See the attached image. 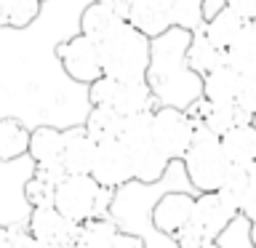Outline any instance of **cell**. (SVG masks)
Segmentation results:
<instances>
[{"instance_id":"4fadbf2b","label":"cell","mask_w":256,"mask_h":248,"mask_svg":"<svg viewBox=\"0 0 256 248\" xmlns=\"http://www.w3.org/2000/svg\"><path fill=\"white\" fill-rule=\"evenodd\" d=\"M171 6L174 0H134L131 11H128V24L136 27L142 35H147L150 40H155L174 27Z\"/></svg>"},{"instance_id":"836d02e7","label":"cell","mask_w":256,"mask_h":248,"mask_svg":"<svg viewBox=\"0 0 256 248\" xmlns=\"http://www.w3.org/2000/svg\"><path fill=\"white\" fill-rule=\"evenodd\" d=\"M115 248H144V240L139 235H134V232H123V230H120V235L115 240Z\"/></svg>"},{"instance_id":"7402d4cb","label":"cell","mask_w":256,"mask_h":248,"mask_svg":"<svg viewBox=\"0 0 256 248\" xmlns=\"http://www.w3.org/2000/svg\"><path fill=\"white\" fill-rule=\"evenodd\" d=\"M227 64L232 70H238L240 75L256 72V19L246 22L235 43L227 48Z\"/></svg>"},{"instance_id":"ba28073f","label":"cell","mask_w":256,"mask_h":248,"mask_svg":"<svg viewBox=\"0 0 256 248\" xmlns=\"http://www.w3.org/2000/svg\"><path fill=\"white\" fill-rule=\"evenodd\" d=\"M62 152H64V131L54 126H38L30 134V160L35 163V179L56 187L64 176L62 168Z\"/></svg>"},{"instance_id":"7a4b0ae2","label":"cell","mask_w":256,"mask_h":248,"mask_svg":"<svg viewBox=\"0 0 256 248\" xmlns=\"http://www.w3.org/2000/svg\"><path fill=\"white\" fill-rule=\"evenodd\" d=\"M150 43L152 40L147 35H142L128 22H120L99 43L104 78H112L118 83H142V80H147Z\"/></svg>"},{"instance_id":"277c9868","label":"cell","mask_w":256,"mask_h":248,"mask_svg":"<svg viewBox=\"0 0 256 248\" xmlns=\"http://www.w3.org/2000/svg\"><path fill=\"white\" fill-rule=\"evenodd\" d=\"M115 192L99 187L94 176H64L54 190V208L75 224L107 219Z\"/></svg>"},{"instance_id":"60d3db41","label":"cell","mask_w":256,"mask_h":248,"mask_svg":"<svg viewBox=\"0 0 256 248\" xmlns=\"http://www.w3.org/2000/svg\"><path fill=\"white\" fill-rule=\"evenodd\" d=\"M40 3H43V0H40Z\"/></svg>"},{"instance_id":"9a60e30c","label":"cell","mask_w":256,"mask_h":248,"mask_svg":"<svg viewBox=\"0 0 256 248\" xmlns=\"http://www.w3.org/2000/svg\"><path fill=\"white\" fill-rule=\"evenodd\" d=\"M187 115L195 120V123H203L211 134H216L222 139L227 131H232L240 123H248V118L238 104H208L206 99H200L198 104H192L187 110Z\"/></svg>"},{"instance_id":"f546056e","label":"cell","mask_w":256,"mask_h":248,"mask_svg":"<svg viewBox=\"0 0 256 248\" xmlns=\"http://www.w3.org/2000/svg\"><path fill=\"white\" fill-rule=\"evenodd\" d=\"M235 104L246 112L248 118H256V72H248V75H240V91Z\"/></svg>"},{"instance_id":"74e56055","label":"cell","mask_w":256,"mask_h":248,"mask_svg":"<svg viewBox=\"0 0 256 248\" xmlns=\"http://www.w3.org/2000/svg\"><path fill=\"white\" fill-rule=\"evenodd\" d=\"M251 238H254V248H256V224L251 227Z\"/></svg>"},{"instance_id":"5b68a950","label":"cell","mask_w":256,"mask_h":248,"mask_svg":"<svg viewBox=\"0 0 256 248\" xmlns=\"http://www.w3.org/2000/svg\"><path fill=\"white\" fill-rule=\"evenodd\" d=\"M150 123H152V112L123 118V131H120V142L126 144V150L131 152L134 160V182L139 184H160L166 179L168 168H171V160L152 142Z\"/></svg>"},{"instance_id":"ab89813d","label":"cell","mask_w":256,"mask_h":248,"mask_svg":"<svg viewBox=\"0 0 256 248\" xmlns=\"http://www.w3.org/2000/svg\"><path fill=\"white\" fill-rule=\"evenodd\" d=\"M67 248H75V246H67Z\"/></svg>"},{"instance_id":"d4e9b609","label":"cell","mask_w":256,"mask_h":248,"mask_svg":"<svg viewBox=\"0 0 256 248\" xmlns=\"http://www.w3.org/2000/svg\"><path fill=\"white\" fill-rule=\"evenodd\" d=\"M118 235H120V227L112 216H107V219H91V222L80 224L75 248H115Z\"/></svg>"},{"instance_id":"d590c367","label":"cell","mask_w":256,"mask_h":248,"mask_svg":"<svg viewBox=\"0 0 256 248\" xmlns=\"http://www.w3.org/2000/svg\"><path fill=\"white\" fill-rule=\"evenodd\" d=\"M14 246V230L0 224V248H11Z\"/></svg>"},{"instance_id":"d6a6232c","label":"cell","mask_w":256,"mask_h":248,"mask_svg":"<svg viewBox=\"0 0 256 248\" xmlns=\"http://www.w3.org/2000/svg\"><path fill=\"white\" fill-rule=\"evenodd\" d=\"M240 214H243L251 224H256V187L243 198V203H240Z\"/></svg>"},{"instance_id":"ac0fdd59","label":"cell","mask_w":256,"mask_h":248,"mask_svg":"<svg viewBox=\"0 0 256 248\" xmlns=\"http://www.w3.org/2000/svg\"><path fill=\"white\" fill-rule=\"evenodd\" d=\"M222 150L230 166H251L256 160V120L235 126L222 136Z\"/></svg>"},{"instance_id":"cb8c5ba5","label":"cell","mask_w":256,"mask_h":248,"mask_svg":"<svg viewBox=\"0 0 256 248\" xmlns=\"http://www.w3.org/2000/svg\"><path fill=\"white\" fill-rule=\"evenodd\" d=\"M86 134L99 144V142H115L123 131V118L112 107H91L86 115Z\"/></svg>"},{"instance_id":"f35d334b","label":"cell","mask_w":256,"mask_h":248,"mask_svg":"<svg viewBox=\"0 0 256 248\" xmlns=\"http://www.w3.org/2000/svg\"><path fill=\"white\" fill-rule=\"evenodd\" d=\"M200 248H216V243H206V246H200Z\"/></svg>"},{"instance_id":"b9f144b4","label":"cell","mask_w":256,"mask_h":248,"mask_svg":"<svg viewBox=\"0 0 256 248\" xmlns=\"http://www.w3.org/2000/svg\"><path fill=\"white\" fill-rule=\"evenodd\" d=\"M254 163H256V160H254Z\"/></svg>"},{"instance_id":"6da1fadb","label":"cell","mask_w":256,"mask_h":248,"mask_svg":"<svg viewBox=\"0 0 256 248\" xmlns=\"http://www.w3.org/2000/svg\"><path fill=\"white\" fill-rule=\"evenodd\" d=\"M192 35L179 27H171L150 43V70L147 86L158 107H174L187 112L203 99V78L190 70L187 46Z\"/></svg>"},{"instance_id":"44dd1931","label":"cell","mask_w":256,"mask_h":248,"mask_svg":"<svg viewBox=\"0 0 256 248\" xmlns=\"http://www.w3.org/2000/svg\"><path fill=\"white\" fill-rule=\"evenodd\" d=\"M187 64L192 72H198L200 78H206L208 72H214L216 67L227 64V54L219 51L211 40L206 38V32H195L187 46Z\"/></svg>"},{"instance_id":"4316f807","label":"cell","mask_w":256,"mask_h":248,"mask_svg":"<svg viewBox=\"0 0 256 248\" xmlns=\"http://www.w3.org/2000/svg\"><path fill=\"white\" fill-rule=\"evenodd\" d=\"M40 0H0V27L27 30L40 16Z\"/></svg>"},{"instance_id":"8d00e7d4","label":"cell","mask_w":256,"mask_h":248,"mask_svg":"<svg viewBox=\"0 0 256 248\" xmlns=\"http://www.w3.org/2000/svg\"><path fill=\"white\" fill-rule=\"evenodd\" d=\"M112 6H115V11L120 14V19H126V22H128V11H131L134 0H112Z\"/></svg>"},{"instance_id":"9c48e42d","label":"cell","mask_w":256,"mask_h":248,"mask_svg":"<svg viewBox=\"0 0 256 248\" xmlns=\"http://www.w3.org/2000/svg\"><path fill=\"white\" fill-rule=\"evenodd\" d=\"M56 56H59L62 70L67 72V78H72L75 83L91 86L99 78H104L99 43H94V40L86 38V35H75V38L59 43L56 46Z\"/></svg>"},{"instance_id":"5bb4252c","label":"cell","mask_w":256,"mask_h":248,"mask_svg":"<svg viewBox=\"0 0 256 248\" xmlns=\"http://www.w3.org/2000/svg\"><path fill=\"white\" fill-rule=\"evenodd\" d=\"M96 158V142L86 134L83 126L64 131V152H62V168L67 176H91Z\"/></svg>"},{"instance_id":"d6986e66","label":"cell","mask_w":256,"mask_h":248,"mask_svg":"<svg viewBox=\"0 0 256 248\" xmlns=\"http://www.w3.org/2000/svg\"><path fill=\"white\" fill-rule=\"evenodd\" d=\"M240 91V72L222 64L203 78V99L208 104H235Z\"/></svg>"},{"instance_id":"8fae6325","label":"cell","mask_w":256,"mask_h":248,"mask_svg":"<svg viewBox=\"0 0 256 248\" xmlns=\"http://www.w3.org/2000/svg\"><path fill=\"white\" fill-rule=\"evenodd\" d=\"M27 232L48 248H67L78 243L80 224L62 216L54 206H35L27 219Z\"/></svg>"},{"instance_id":"e0dca14e","label":"cell","mask_w":256,"mask_h":248,"mask_svg":"<svg viewBox=\"0 0 256 248\" xmlns=\"http://www.w3.org/2000/svg\"><path fill=\"white\" fill-rule=\"evenodd\" d=\"M112 110L120 118H134V115H147V112L158 110V102L152 96L147 80L142 83H118L115 96H112Z\"/></svg>"},{"instance_id":"603a6c76","label":"cell","mask_w":256,"mask_h":248,"mask_svg":"<svg viewBox=\"0 0 256 248\" xmlns=\"http://www.w3.org/2000/svg\"><path fill=\"white\" fill-rule=\"evenodd\" d=\"M243 19L235 14V11H230V8H222L219 14H214L211 19H206V38L211 40V43L219 48V51L227 54V48L235 43V38L240 35V30H243Z\"/></svg>"},{"instance_id":"52a82bcc","label":"cell","mask_w":256,"mask_h":248,"mask_svg":"<svg viewBox=\"0 0 256 248\" xmlns=\"http://www.w3.org/2000/svg\"><path fill=\"white\" fill-rule=\"evenodd\" d=\"M150 134H152V142L158 144V150L171 163H182V158L187 155L192 144V136H195V120L184 110L158 107L152 112Z\"/></svg>"},{"instance_id":"8992f818","label":"cell","mask_w":256,"mask_h":248,"mask_svg":"<svg viewBox=\"0 0 256 248\" xmlns=\"http://www.w3.org/2000/svg\"><path fill=\"white\" fill-rule=\"evenodd\" d=\"M240 211L235 203H230L222 192H200L195 198V211L187 227L176 232V243L179 248H200L206 243H214L219 232L235 219Z\"/></svg>"},{"instance_id":"484cf974","label":"cell","mask_w":256,"mask_h":248,"mask_svg":"<svg viewBox=\"0 0 256 248\" xmlns=\"http://www.w3.org/2000/svg\"><path fill=\"white\" fill-rule=\"evenodd\" d=\"M254 187H256V163H251V166H230V171H227V176H224L222 187L216 192H222V195L227 198L230 203H235L238 211H240L243 198Z\"/></svg>"},{"instance_id":"2e32d148","label":"cell","mask_w":256,"mask_h":248,"mask_svg":"<svg viewBox=\"0 0 256 248\" xmlns=\"http://www.w3.org/2000/svg\"><path fill=\"white\" fill-rule=\"evenodd\" d=\"M120 22L126 19H120L112 0H91L83 8V14H80V35L91 38L94 43H102Z\"/></svg>"},{"instance_id":"f1b7e54d","label":"cell","mask_w":256,"mask_h":248,"mask_svg":"<svg viewBox=\"0 0 256 248\" xmlns=\"http://www.w3.org/2000/svg\"><path fill=\"white\" fill-rule=\"evenodd\" d=\"M251 227L254 224L246 219L243 214H238L227 227L219 232V238L214 240L216 248H254V238H251Z\"/></svg>"},{"instance_id":"30bf717a","label":"cell","mask_w":256,"mask_h":248,"mask_svg":"<svg viewBox=\"0 0 256 248\" xmlns=\"http://www.w3.org/2000/svg\"><path fill=\"white\" fill-rule=\"evenodd\" d=\"M91 176L99 187L110 190V192L131 184L134 182V160H131V152L126 150V144L120 139L96 144V158H94Z\"/></svg>"},{"instance_id":"3957f363","label":"cell","mask_w":256,"mask_h":248,"mask_svg":"<svg viewBox=\"0 0 256 248\" xmlns=\"http://www.w3.org/2000/svg\"><path fill=\"white\" fill-rule=\"evenodd\" d=\"M182 166L184 176L198 190V195L200 192H216L230 171V160L222 150V139L208 131L203 123H195V136H192L187 155L182 158Z\"/></svg>"},{"instance_id":"83f0119b","label":"cell","mask_w":256,"mask_h":248,"mask_svg":"<svg viewBox=\"0 0 256 248\" xmlns=\"http://www.w3.org/2000/svg\"><path fill=\"white\" fill-rule=\"evenodd\" d=\"M171 22L190 35L203 32L206 27V14H203V0H174L171 6Z\"/></svg>"},{"instance_id":"7c38bea8","label":"cell","mask_w":256,"mask_h":248,"mask_svg":"<svg viewBox=\"0 0 256 248\" xmlns=\"http://www.w3.org/2000/svg\"><path fill=\"white\" fill-rule=\"evenodd\" d=\"M195 198L187 190H171L163 192L155 206H152V227L163 235H176L182 227H187V222L192 219V211H195Z\"/></svg>"},{"instance_id":"e575fe53","label":"cell","mask_w":256,"mask_h":248,"mask_svg":"<svg viewBox=\"0 0 256 248\" xmlns=\"http://www.w3.org/2000/svg\"><path fill=\"white\" fill-rule=\"evenodd\" d=\"M222 8H227V0H203V14H206V19H211V16L219 14Z\"/></svg>"},{"instance_id":"1f68e13d","label":"cell","mask_w":256,"mask_h":248,"mask_svg":"<svg viewBox=\"0 0 256 248\" xmlns=\"http://www.w3.org/2000/svg\"><path fill=\"white\" fill-rule=\"evenodd\" d=\"M11 230H14V246L11 248H48L38 238H32L24 227H11Z\"/></svg>"},{"instance_id":"ffe728a7","label":"cell","mask_w":256,"mask_h":248,"mask_svg":"<svg viewBox=\"0 0 256 248\" xmlns=\"http://www.w3.org/2000/svg\"><path fill=\"white\" fill-rule=\"evenodd\" d=\"M30 128L16 118H0V163H16L30 152Z\"/></svg>"},{"instance_id":"4dcf8cb0","label":"cell","mask_w":256,"mask_h":248,"mask_svg":"<svg viewBox=\"0 0 256 248\" xmlns=\"http://www.w3.org/2000/svg\"><path fill=\"white\" fill-rule=\"evenodd\" d=\"M115 88H118V80H112V78H99L96 83H91L88 86V102H91V107H110L112 96H115Z\"/></svg>"}]
</instances>
